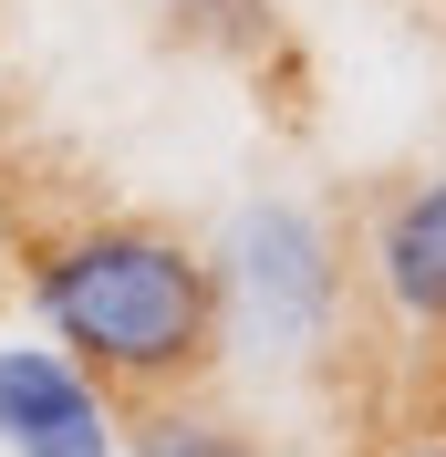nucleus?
I'll return each mask as SVG.
<instances>
[{"instance_id": "obj_1", "label": "nucleus", "mask_w": 446, "mask_h": 457, "mask_svg": "<svg viewBox=\"0 0 446 457\" xmlns=\"http://www.w3.org/2000/svg\"><path fill=\"white\" fill-rule=\"evenodd\" d=\"M31 312H42V333L73 364H94L104 385L156 395V405L187 395L197 374L219 364V343H228L219 260H197L187 239L136 228V219L62 228L53 250L31 260Z\"/></svg>"}, {"instance_id": "obj_2", "label": "nucleus", "mask_w": 446, "mask_h": 457, "mask_svg": "<svg viewBox=\"0 0 446 457\" xmlns=\"http://www.w3.org/2000/svg\"><path fill=\"white\" fill-rule=\"evenodd\" d=\"M219 291L228 312H239V333L260 343V353H311V343L333 333V228L311 219V208L291 198H260L239 208V228H228V260H219Z\"/></svg>"}, {"instance_id": "obj_3", "label": "nucleus", "mask_w": 446, "mask_h": 457, "mask_svg": "<svg viewBox=\"0 0 446 457\" xmlns=\"http://www.w3.org/2000/svg\"><path fill=\"white\" fill-rule=\"evenodd\" d=\"M0 457H125L104 374L62 343H0Z\"/></svg>"}, {"instance_id": "obj_4", "label": "nucleus", "mask_w": 446, "mask_h": 457, "mask_svg": "<svg viewBox=\"0 0 446 457\" xmlns=\"http://www.w3.org/2000/svg\"><path fill=\"white\" fill-rule=\"evenodd\" d=\"M374 291H384V312L446 333V177L405 187L374 219Z\"/></svg>"}, {"instance_id": "obj_5", "label": "nucleus", "mask_w": 446, "mask_h": 457, "mask_svg": "<svg viewBox=\"0 0 446 457\" xmlns=\"http://www.w3.org/2000/svg\"><path fill=\"white\" fill-rule=\"evenodd\" d=\"M125 457H270L250 427H228V416H197V405H156L136 427V447Z\"/></svg>"}, {"instance_id": "obj_6", "label": "nucleus", "mask_w": 446, "mask_h": 457, "mask_svg": "<svg viewBox=\"0 0 446 457\" xmlns=\"http://www.w3.org/2000/svg\"><path fill=\"white\" fill-rule=\"evenodd\" d=\"M394 457H446V436H405V447H394Z\"/></svg>"}]
</instances>
